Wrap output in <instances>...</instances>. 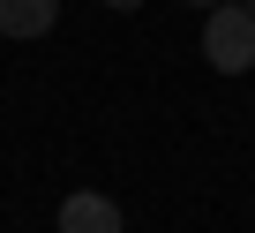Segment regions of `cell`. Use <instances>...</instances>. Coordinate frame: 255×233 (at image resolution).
I'll return each mask as SVG.
<instances>
[{"mask_svg":"<svg viewBox=\"0 0 255 233\" xmlns=\"http://www.w3.org/2000/svg\"><path fill=\"white\" fill-rule=\"evenodd\" d=\"M203 60L218 75H248L255 68V8L248 0H218L203 15Z\"/></svg>","mask_w":255,"mask_h":233,"instance_id":"cell-1","label":"cell"},{"mask_svg":"<svg viewBox=\"0 0 255 233\" xmlns=\"http://www.w3.org/2000/svg\"><path fill=\"white\" fill-rule=\"evenodd\" d=\"M60 233H120V203L98 196V188H75L60 203Z\"/></svg>","mask_w":255,"mask_h":233,"instance_id":"cell-2","label":"cell"},{"mask_svg":"<svg viewBox=\"0 0 255 233\" xmlns=\"http://www.w3.org/2000/svg\"><path fill=\"white\" fill-rule=\"evenodd\" d=\"M60 23V0H0V38H53Z\"/></svg>","mask_w":255,"mask_h":233,"instance_id":"cell-3","label":"cell"},{"mask_svg":"<svg viewBox=\"0 0 255 233\" xmlns=\"http://www.w3.org/2000/svg\"><path fill=\"white\" fill-rule=\"evenodd\" d=\"M105 8H120V15H135V8H143V0H105Z\"/></svg>","mask_w":255,"mask_h":233,"instance_id":"cell-4","label":"cell"},{"mask_svg":"<svg viewBox=\"0 0 255 233\" xmlns=\"http://www.w3.org/2000/svg\"><path fill=\"white\" fill-rule=\"evenodd\" d=\"M188 8H203V15H210V8H218V0H188Z\"/></svg>","mask_w":255,"mask_h":233,"instance_id":"cell-5","label":"cell"},{"mask_svg":"<svg viewBox=\"0 0 255 233\" xmlns=\"http://www.w3.org/2000/svg\"><path fill=\"white\" fill-rule=\"evenodd\" d=\"M248 8H255V0H248Z\"/></svg>","mask_w":255,"mask_h":233,"instance_id":"cell-6","label":"cell"}]
</instances>
